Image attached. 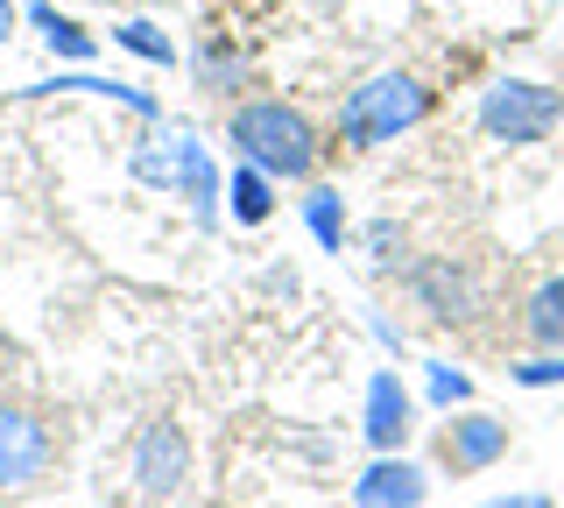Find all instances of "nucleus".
<instances>
[{"mask_svg":"<svg viewBox=\"0 0 564 508\" xmlns=\"http://www.w3.org/2000/svg\"><path fill=\"white\" fill-rule=\"evenodd\" d=\"M191 78H198V93H212V99H234V93H247V57L226 36H205L191 50Z\"/></svg>","mask_w":564,"mask_h":508,"instance_id":"13","label":"nucleus"},{"mask_svg":"<svg viewBox=\"0 0 564 508\" xmlns=\"http://www.w3.org/2000/svg\"><path fill=\"white\" fill-rule=\"evenodd\" d=\"M296 213H304V226H311V240L325 255H346V240H352V219H346V198L332 184H311L304 198H296Z\"/></svg>","mask_w":564,"mask_h":508,"instance_id":"15","label":"nucleus"},{"mask_svg":"<svg viewBox=\"0 0 564 508\" xmlns=\"http://www.w3.org/2000/svg\"><path fill=\"white\" fill-rule=\"evenodd\" d=\"M128 480H134V501H149V508H163V501L184 495V480H191V437H184V424H170V417L141 424Z\"/></svg>","mask_w":564,"mask_h":508,"instance_id":"5","label":"nucleus"},{"mask_svg":"<svg viewBox=\"0 0 564 508\" xmlns=\"http://www.w3.org/2000/svg\"><path fill=\"white\" fill-rule=\"evenodd\" d=\"M360 240H367V255H375V261H402V226L375 219V226H360Z\"/></svg>","mask_w":564,"mask_h":508,"instance_id":"20","label":"nucleus"},{"mask_svg":"<svg viewBox=\"0 0 564 508\" xmlns=\"http://www.w3.org/2000/svg\"><path fill=\"white\" fill-rule=\"evenodd\" d=\"M522 332H529V346H551V354H564V275H543V283L529 290Z\"/></svg>","mask_w":564,"mask_h":508,"instance_id":"16","label":"nucleus"},{"mask_svg":"<svg viewBox=\"0 0 564 508\" xmlns=\"http://www.w3.org/2000/svg\"><path fill=\"white\" fill-rule=\"evenodd\" d=\"M29 29L43 36L50 57H64V64H93L99 57V36L85 22H70V14H57L50 0H29Z\"/></svg>","mask_w":564,"mask_h":508,"instance_id":"12","label":"nucleus"},{"mask_svg":"<svg viewBox=\"0 0 564 508\" xmlns=\"http://www.w3.org/2000/svg\"><path fill=\"white\" fill-rule=\"evenodd\" d=\"M57 93H78V99H106V107H120V114H141V120H155L163 107H155V93H141V85H120V78H99V72H57V78H43V85H29L22 99H57Z\"/></svg>","mask_w":564,"mask_h":508,"instance_id":"11","label":"nucleus"},{"mask_svg":"<svg viewBox=\"0 0 564 508\" xmlns=\"http://www.w3.org/2000/svg\"><path fill=\"white\" fill-rule=\"evenodd\" d=\"M113 43H120V50H134V57H141V64H155V72H170V64H176V43H170V29L141 22V14L113 29Z\"/></svg>","mask_w":564,"mask_h":508,"instance_id":"18","label":"nucleus"},{"mask_svg":"<svg viewBox=\"0 0 564 508\" xmlns=\"http://www.w3.org/2000/svg\"><path fill=\"white\" fill-rule=\"evenodd\" d=\"M50 473V424L22 402H0V495H22Z\"/></svg>","mask_w":564,"mask_h":508,"instance_id":"7","label":"nucleus"},{"mask_svg":"<svg viewBox=\"0 0 564 508\" xmlns=\"http://www.w3.org/2000/svg\"><path fill=\"white\" fill-rule=\"evenodd\" d=\"M410 431H416V396L402 389L395 367H375V375H367V396H360V437L375 452H402Z\"/></svg>","mask_w":564,"mask_h":508,"instance_id":"9","label":"nucleus"},{"mask_svg":"<svg viewBox=\"0 0 564 508\" xmlns=\"http://www.w3.org/2000/svg\"><path fill=\"white\" fill-rule=\"evenodd\" d=\"M8 36H14V0H0V50H8Z\"/></svg>","mask_w":564,"mask_h":508,"instance_id":"22","label":"nucleus"},{"mask_svg":"<svg viewBox=\"0 0 564 508\" xmlns=\"http://www.w3.org/2000/svg\"><path fill=\"white\" fill-rule=\"evenodd\" d=\"M128 170L149 191H163V198H184L198 226H219V213H226V177H219V163H212V149H205L198 128H184V120L155 128L149 142L128 155Z\"/></svg>","mask_w":564,"mask_h":508,"instance_id":"1","label":"nucleus"},{"mask_svg":"<svg viewBox=\"0 0 564 508\" xmlns=\"http://www.w3.org/2000/svg\"><path fill=\"white\" fill-rule=\"evenodd\" d=\"M480 508H557L551 495H536V487H508V495H487Z\"/></svg>","mask_w":564,"mask_h":508,"instance_id":"21","label":"nucleus"},{"mask_svg":"<svg viewBox=\"0 0 564 508\" xmlns=\"http://www.w3.org/2000/svg\"><path fill=\"white\" fill-rule=\"evenodd\" d=\"M410 296L423 311H431L437 325H473L480 318V283H473V269L458 255H423V261H410Z\"/></svg>","mask_w":564,"mask_h":508,"instance_id":"6","label":"nucleus"},{"mask_svg":"<svg viewBox=\"0 0 564 508\" xmlns=\"http://www.w3.org/2000/svg\"><path fill=\"white\" fill-rule=\"evenodd\" d=\"M423 120H431V85L416 72H375V78L346 85L332 128H339L346 149L367 155V149H388V142H402V134H416Z\"/></svg>","mask_w":564,"mask_h":508,"instance_id":"3","label":"nucleus"},{"mask_svg":"<svg viewBox=\"0 0 564 508\" xmlns=\"http://www.w3.org/2000/svg\"><path fill=\"white\" fill-rule=\"evenodd\" d=\"M508 381H516V389H564V354L536 346V354H522L516 367H508Z\"/></svg>","mask_w":564,"mask_h":508,"instance_id":"19","label":"nucleus"},{"mask_svg":"<svg viewBox=\"0 0 564 508\" xmlns=\"http://www.w3.org/2000/svg\"><path fill=\"white\" fill-rule=\"evenodd\" d=\"M473 120H480V134L501 142V149H536L564 128V93L543 85V78H494L480 93V107H473Z\"/></svg>","mask_w":564,"mask_h":508,"instance_id":"4","label":"nucleus"},{"mask_svg":"<svg viewBox=\"0 0 564 508\" xmlns=\"http://www.w3.org/2000/svg\"><path fill=\"white\" fill-rule=\"evenodd\" d=\"M437 452H445L452 473H487L508 460V417L494 410H445V431H437Z\"/></svg>","mask_w":564,"mask_h":508,"instance_id":"8","label":"nucleus"},{"mask_svg":"<svg viewBox=\"0 0 564 508\" xmlns=\"http://www.w3.org/2000/svg\"><path fill=\"white\" fill-rule=\"evenodd\" d=\"M226 149L240 163L269 170L275 184H311V170H317V128L290 99H240L226 114Z\"/></svg>","mask_w":564,"mask_h":508,"instance_id":"2","label":"nucleus"},{"mask_svg":"<svg viewBox=\"0 0 564 508\" xmlns=\"http://www.w3.org/2000/svg\"><path fill=\"white\" fill-rule=\"evenodd\" d=\"M423 501H431V480L402 452H375L352 480V508H423Z\"/></svg>","mask_w":564,"mask_h":508,"instance_id":"10","label":"nucleus"},{"mask_svg":"<svg viewBox=\"0 0 564 508\" xmlns=\"http://www.w3.org/2000/svg\"><path fill=\"white\" fill-rule=\"evenodd\" d=\"M275 177L269 170H254V163H234V177H226V219L234 226H269L275 219Z\"/></svg>","mask_w":564,"mask_h":508,"instance_id":"14","label":"nucleus"},{"mask_svg":"<svg viewBox=\"0 0 564 508\" xmlns=\"http://www.w3.org/2000/svg\"><path fill=\"white\" fill-rule=\"evenodd\" d=\"M423 402H431V410H466V402H473V375L452 367V360H423Z\"/></svg>","mask_w":564,"mask_h":508,"instance_id":"17","label":"nucleus"}]
</instances>
